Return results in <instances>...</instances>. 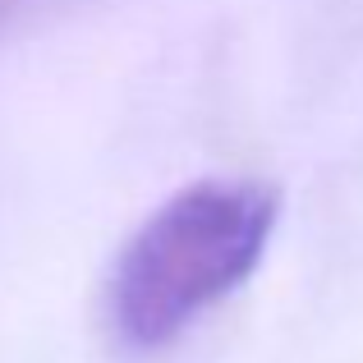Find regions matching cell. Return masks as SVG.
Returning <instances> with one entry per match:
<instances>
[{"label":"cell","instance_id":"1","mask_svg":"<svg viewBox=\"0 0 363 363\" xmlns=\"http://www.w3.org/2000/svg\"><path fill=\"white\" fill-rule=\"evenodd\" d=\"M281 221L267 179L207 175L157 203L111 257L101 308L124 350H166L253 281Z\"/></svg>","mask_w":363,"mask_h":363}]
</instances>
